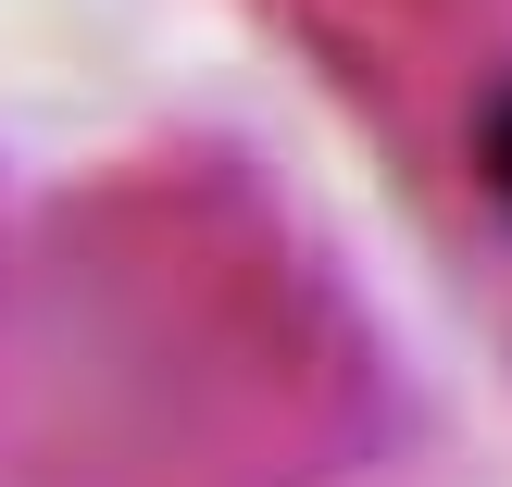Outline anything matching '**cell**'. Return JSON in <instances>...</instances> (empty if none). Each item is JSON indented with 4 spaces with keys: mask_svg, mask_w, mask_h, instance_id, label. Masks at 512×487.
Segmentation results:
<instances>
[{
    "mask_svg": "<svg viewBox=\"0 0 512 487\" xmlns=\"http://www.w3.org/2000/svg\"><path fill=\"white\" fill-rule=\"evenodd\" d=\"M463 188H475V213L512 238V63L475 88V113H463Z\"/></svg>",
    "mask_w": 512,
    "mask_h": 487,
    "instance_id": "1",
    "label": "cell"
}]
</instances>
